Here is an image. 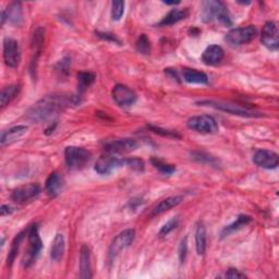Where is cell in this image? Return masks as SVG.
I'll use <instances>...</instances> for the list:
<instances>
[{
    "label": "cell",
    "instance_id": "1",
    "mask_svg": "<svg viewBox=\"0 0 279 279\" xmlns=\"http://www.w3.org/2000/svg\"><path fill=\"white\" fill-rule=\"evenodd\" d=\"M71 99L61 94H51L35 103L33 106L25 112L28 120L36 124L48 122L59 115L67 106H69Z\"/></svg>",
    "mask_w": 279,
    "mask_h": 279
},
{
    "label": "cell",
    "instance_id": "2",
    "mask_svg": "<svg viewBox=\"0 0 279 279\" xmlns=\"http://www.w3.org/2000/svg\"><path fill=\"white\" fill-rule=\"evenodd\" d=\"M202 17L206 23L218 22L226 28L232 25V16L228 8L225 6L224 3L216 2V0H209V2L203 3Z\"/></svg>",
    "mask_w": 279,
    "mask_h": 279
},
{
    "label": "cell",
    "instance_id": "3",
    "mask_svg": "<svg viewBox=\"0 0 279 279\" xmlns=\"http://www.w3.org/2000/svg\"><path fill=\"white\" fill-rule=\"evenodd\" d=\"M92 154L83 147L68 146L65 150V162L70 170H80L90 163Z\"/></svg>",
    "mask_w": 279,
    "mask_h": 279
},
{
    "label": "cell",
    "instance_id": "4",
    "mask_svg": "<svg viewBox=\"0 0 279 279\" xmlns=\"http://www.w3.org/2000/svg\"><path fill=\"white\" fill-rule=\"evenodd\" d=\"M28 241H29V248H28V251H26V254L23 260V264L25 267H30L34 262L36 261L43 248V242L39 237L37 225H33L29 228Z\"/></svg>",
    "mask_w": 279,
    "mask_h": 279
},
{
    "label": "cell",
    "instance_id": "5",
    "mask_svg": "<svg viewBox=\"0 0 279 279\" xmlns=\"http://www.w3.org/2000/svg\"><path fill=\"white\" fill-rule=\"evenodd\" d=\"M200 106H207L211 108H215L222 111H226L231 115L240 116V117H249V118H254V117H261L262 115L260 112L252 111L246 108H242L238 105H233L230 103H225V102H216V101H201L197 103Z\"/></svg>",
    "mask_w": 279,
    "mask_h": 279
},
{
    "label": "cell",
    "instance_id": "6",
    "mask_svg": "<svg viewBox=\"0 0 279 279\" xmlns=\"http://www.w3.org/2000/svg\"><path fill=\"white\" fill-rule=\"evenodd\" d=\"M135 238L134 229H127L117 234L112 240L109 250H108V262L112 263L113 260L117 257L119 253L132 244Z\"/></svg>",
    "mask_w": 279,
    "mask_h": 279
},
{
    "label": "cell",
    "instance_id": "7",
    "mask_svg": "<svg viewBox=\"0 0 279 279\" xmlns=\"http://www.w3.org/2000/svg\"><path fill=\"white\" fill-rule=\"evenodd\" d=\"M187 126L189 129L198 133L213 134L218 131V124L214 117L208 115L194 116L188 120Z\"/></svg>",
    "mask_w": 279,
    "mask_h": 279
},
{
    "label": "cell",
    "instance_id": "8",
    "mask_svg": "<svg viewBox=\"0 0 279 279\" xmlns=\"http://www.w3.org/2000/svg\"><path fill=\"white\" fill-rule=\"evenodd\" d=\"M256 35L255 26L249 25L244 28L232 29L226 35V41L231 46H241L250 43Z\"/></svg>",
    "mask_w": 279,
    "mask_h": 279
},
{
    "label": "cell",
    "instance_id": "9",
    "mask_svg": "<svg viewBox=\"0 0 279 279\" xmlns=\"http://www.w3.org/2000/svg\"><path fill=\"white\" fill-rule=\"evenodd\" d=\"M4 61L9 68H16L21 61L20 44L14 38L7 37L4 41Z\"/></svg>",
    "mask_w": 279,
    "mask_h": 279
},
{
    "label": "cell",
    "instance_id": "10",
    "mask_svg": "<svg viewBox=\"0 0 279 279\" xmlns=\"http://www.w3.org/2000/svg\"><path fill=\"white\" fill-rule=\"evenodd\" d=\"M137 142L133 138H118L104 144V150L108 154H125L136 150Z\"/></svg>",
    "mask_w": 279,
    "mask_h": 279
},
{
    "label": "cell",
    "instance_id": "11",
    "mask_svg": "<svg viewBox=\"0 0 279 279\" xmlns=\"http://www.w3.org/2000/svg\"><path fill=\"white\" fill-rule=\"evenodd\" d=\"M39 193L41 187L37 183H29V185H24L14 189L11 193V200L15 203L22 204L37 197Z\"/></svg>",
    "mask_w": 279,
    "mask_h": 279
},
{
    "label": "cell",
    "instance_id": "12",
    "mask_svg": "<svg viewBox=\"0 0 279 279\" xmlns=\"http://www.w3.org/2000/svg\"><path fill=\"white\" fill-rule=\"evenodd\" d=\"M112 99L120 107H129L136 102V94L124 84H117L111 92Z\"/></svg>",
    "mask_w": 279,
    "mask_h": 279
},
{
    "label": "cell",
    "instance_id": "13",
    "mask_svg": "<svg viewBox=\"0 0 279 279\" xmlns=\"http://www.w3.org/2000/svg\"><path fill=\"white\" fill-rule=\"evenodd\" d=\"M261 41L263 45L269 50H277L279 47V32L278 26L275 22L268 21L262 29Z\"/></svg>",
    "mask_w": 279,
    "mask_h": 279
},
{
    "label": "cell",
    "instance_id": "14",
    "mask_svg": "<svg viewBox=\"0 0 279 279\" xmlns=\"http://www.w3.org/2000/svg\"><path fill=\"white\" fill-rule=\"evenodd\" d=\"M125 166V160H120L115 155L108 154L106 156H102L101 158L95 164V171L99 174H110L118 168Z\"/></svg>",
    "mask_w": 279,
    "mask_h": 279
},
{
    "label": "cell",
    "instance_id": "15",
    "mask_svg": "<svg viewBox=\"0 0 279 279\" xmlns=\"http://www.w3.org/2000/svg\"><path fill=\"white\" fill-rule=\"evenodd\" d=\"M253 162H254L258 167L264 169H275L278 166V155L268 150H258L254 156H253Z\"/></svg>",
    "mask_w": 279,
    "mask_h": 279
},
{
    "label": "cell",
    "instance_id": "16",
    "mask_svg": "<svg viewBox=\"0 0 279 279\" xmlns=\"http://www.w3.org/2000/svg\"><path fill=\"white\" fill-rule=\"evenodd\" d=\"M9 21L14 25H20L23 22V10L20 3H12L8 6L7 10L2 12V24Z\"/></svg>",
    "mask_w": 279,
    "mask_h": 279
},
{
    "label": "cell",
    "instance_id": "17",
    "mask_svg": "<svg viewBox=\"0 0 279 279\" xmlns=\"http://www.w3.org/2000/svg\"><path fill=\"white\" fill-rule=\"evenodd\" d=\"M224 49L218 45L208 46L202 55V61L207 66H216L224 59Z\"/></svg>",
    "mask_w": 279,
    "mask_h": 279
},
{
    "label": "cell",
    "instance_id": "18",
    "mask_svg": "<svg viewBox=\"0 0 279 279\" xmlns=\"http://www.w3.org/2000/svg\"><path fill=\"white\" fill-rule=\"evenodd\" d=\"M29 128L26 126H16L13 128H10L7 131H4L2 133V137H0V143L3 146L10 145L17 140L21 138L26 132H28Z\"/></svg>",
    "mask_w": 279,
    "mask_h": 279
},
{
    "label": "cell",
    "instance_id": "19",
    "mask_svg": "<svg viewBox=\"0 0 279 279\" xmlns=\"http://www.w3.org/2000/svg\"><path fill=\"white\" fill-rule=\"evenodd\" d=\"M63 187H64L63 178L60 177V174L58 172L50 173L49 177L46 180V185H45L47 194L50 197H56L60 194L61 190H63Z\"/></svg>",
    "mask_w": 279,
    "mask_h": 279
},
{
    "label": "cell",
    "instance_id": "20",
    "mask_svg": "<svg viewBox=\"0 0 279 279\" xmlns=\"http://www.w3.org/2000/svg\"><path fill=\"white\" fill-rule=\"evenodd\" d=\"M183 201V197L180 196V195H176V196H169L167 198H165L163 201H161V202L157 204L152 211V216H157V215H161L165 212L169 211V209L173 208L178 206L181 202Z\"/></svg>",
    "mask_w": 279,
    "mask_h": 279
},
{
    "label": "cell",
    "instance_id": "21",
    "mask_svg": "<svg viewBox=\"0 0 279 279\" xmlns=\"http://www.w3.org/2000/svg\"><path fill=\"white\" fill-rule=\"evenodd\" d=\"M80 277L83 279H87L92 277L91 272V252L86 246L81 248L80 252Z\"/></svg>",
    "mask_w": 279,
    "mask_h": 279
},
{
    "label": "cell",
    "instance_id": "22",
    "mask_svg": "<svg viewBox=\"0 0 279 279\" xmlns=\"http://www.w3.org/2000/svg\"><path fill=\"white\" fill-rule=\"evenodd\" d=\"M188 15H189L188 9H172V10L158 23V25L168 26L176 24L181 20H185L186 17H188Z\"/></svg>",
    "mask_w": 279,
    "mask_h": 279
},
{
    "label": "cell",
    "instance_id": "23",
    "mask_svg": "<svg viewBox=\"0 0 279 279\" xmlns=\"http://www.w3.org/2000/svg\"><path fill=\"white\" fill-rule=\"evenodd\" d=\"M65 248H66V242H65L64 235L60 233L56 234V237L51 244V249H50L51 260L58 262L63 258L64 253H65Z\"/></svg>",
    "mask_w": 279,
    "mask_h": 279
},
{
    "label": "cell",
    "instance_id": "24",
    "mask_svg": "<svg viewBox=\"0 0 279 279\" xmlns=\"http://www.w3.org/2000/svg\"><path fill=\"white\" fill-rule=\"evenodd\" d=\"M44 43V31L43 29L38 28L36 31L34 32L33 35V41H32V48H33V59H32V71L35 70V64H36L37 58L41 54L42 46Z\"/></svg>",
    "mask_w": 279,
    "mask_h": 279
},
{
    "label": "cell",
    "instance_id": "25",
    "mask_svg": "<svg viewBox=\"0 0 279 279\" xmlns=\"http://www.w3.org/2000/svg\"><path fill=\"white\" fill-rule=\"evenodd\" d=\"M183 80L191 84H207L208 77L204 72L194 69H187L183 71Z\"/></svg>",
    "mask_w": 279,
    "mask_h": 279
},
{
    "label": "cell",
    "instance_id": "26",
    "mask_svg": "<svg viewBox=\"0 0 279 279\" xmlns=\"http://www.w3.org/2000/svg\"><path fill=\"white\" fill-rule=\"evenodd\" d=\"M251 217L248 215H240L235 222H233L232 224H230L229 226H226L225 228L222 231V238L227 237V235H229L231 233H233L234 231H237L239 229H241L242 227L247 226L248 224L251 223Z\"/></svg>",
    "mask_w": 279,
    "mask_h": 279
},
{
    "label": "cell",
    "instance_id": "27",
    "mask_svg": "<svg viewBox=\"0 0 279 279\" xmlns=\"http://www.w3.org/2000/svg\"><path fill=\"white\" fill-rule=\"evenodd\" d=\"M195 247L198 255H203L206 250V228L203 223L197 225L195 230Z\"/></svg>",
    "mask_w": 279,
    "mask_h": 279
},
{
    "label": "cell",
    "instance_id": "28",
    "mask_svg": "<svg viewBox=\"0 0 279 279\" xmlns=\"http://www.w3.org/2000/svg\"><path fill=\"white\" fill-rule=\"evenodd\" d=\"M20 86L19 85H9L3 89L2 94H0V105L2 108H5L9 103H11L12 99L15 98V96L19 94Z\"/></svg>",
    "mask_w": 279,
    "mask_h": 279
},
{
    "label": "cell",
    "instance_id": "29",
    "mask_svg": "<svg viewBox=\"0 0 279 279\" xmlns=\"http://www.w3.org/2000/svg\"><path fill=\"white\" fill-rule=\"evenodd\" d=\"M95 74L91 72H80L77 74V93L82 95L95 81Z\"/></svg>",
    "mask_w": 279,
    "mask_h": 279
},
{
    "label": "cell",
    "instance_id": "30",
    "mask_svg": "<svg viewBox=\"0 0 279 279\" xmlns=\"http://www.w3.org/2000/svg\"><path fill=\"white\" fill-rule=\"evenodd\" d=\"M28 233V231H22L20 232L19 234H16V237L14 238V240L12 241V244H11V250H10V253H9V256H8V264H12L13 261L15 260L16 255H17V252H19V249H20V244L22 242V240L24 239V235Z\"/></svg>",
    "mask_w": 279,
    "mask_h": 279
},
{
    "label": "cell",
    "instance_id": "31",
    "mask_svg": "<svg viewBox=\"0 0 279 279\" xmlns=\"http://www.w3.org/2000/svg\"><path fill=\"white\" fill-rule=\"evenodd\" d=\"M135 48L138 52L144 55H148L151 52V42L147 38L145 34H142L136 41L135 44Z\"/></svg>",
    "mask_w": 279,
    "mask_h": 279
},
{
    "label": "cell",
    "instance_id": "32",
    "mask_svg": "<svg viewBox=\"0 0 279 279\" xmlns=\"http://www.w3.org/2000/svg\"><path fill=\"white\" fill-rule=\"evenodd\" d=\"M125 13V3L117 0L111 4V19L113 21H119Z\"/></svg>",
    "mask_w": 279,
    "mask_h": 279
},
{
    "label": "cell",
    "instance_id": "33",
    "mask_svg": "<svg viewBox=\"0 0 279 279\" xmlns=\"http://www.w3.org/2000/svg\"><path fill=\"white\" fill-rule=\"evenodd\" d=\"M152 164L154 165V167L158 170L160 172H162L163 174H171L173 173L174 171H176V167H174L173 165H169V164H166L160 160H156V158H153L152 160Z\"/></svg>",
    "mask_w": 279,
    "mask_h": 279
},
{
    "label": "cell",
    "instance_id": "34",
    "mask_svg": "<svg viewBox=\"0 0 279 279\" xmlns=\"http://www.w3.org/2000/svg\"><path fill=\"white\" fill-rule=\"evenodd\" d=\"M178 224H179V221H178V218H171L170 221H168L167 223H166L163 227H162V229L158 233L160 235V238H165V237H167V235L172 231L174 230L178 227Z\"/></svg>",
    "mask_w": 279,
    "mask_h": 279
},
{
    "label": "cell",
    "instance_id": "35",
    "mask_svg": "<svg viewBox=\"0 0 279 279\" xmlns=\"http://www.w3.org/2000/svg\"><path fill=\"white\" fill-rule=\"evenodd\" d=\"M125 166H128L129 168L135 171H143L144 170V163L140 158H127L125 160Z\"/></svg>",
    "mask_w": 279,
    "mask_h": 279
},
{
    "label": "cell",
    "instance_id": "36",
    "mask_svg": "<svg viewBox=\"0 0 279 279\" xmlns=\"http://www.w3.org/2000/svg\"><path fill=\"white\" fill-rule=\"evenodd\" d=\"M150 129L153 131V132H155L157 134H160V135H163V136L180 138L179 134H177L176 132H173V131H170V130H165V129H161L158 127H153V126H150Z\"/></svg>",
    "mask_w": 279,
    "mask_h": 279
},
{
    "label": "cell",
    "instance_id": "37",
    "mask_svg": "<svg viewBox=\"0 0 279 279\" xmlns=\"http://www.w3.org/2000/svg\"><path fill=\"white\" fill-rule=\"evenodd\" d=\"M193 158L201 162V163H207V164H211V165H216V160L214 158V157H211L209 155H206L204 153H194L193 154Z\"/></svg>",
    "mask_w": 279,
    "mask_h": 279
},
{
    "label": "cell",
    "instance_id": "38",
    "mask_svg": "<svg viewBox=\"0 0 279 279\" xmlns=\"http://www.w3.org/2000/svg\"><path fill=\"white\" fill-rule=\"evenodd\" d=\"M187 252H188V243H187V238L182 239L179 246V260L180 263H183L187 256Z\"/></svg>",
    "mask_w": 279,
    "mask_h": 279
},
{
    "label": "cell",
    "instance_id": "39",
    "mask_svg": "<svg viewBox=\"0 0 279 279\" xmlns=\"http://www.w3.org/2000/svg\"><path fill=\"white\" fill-rule=\"evenodd\" d=\"M226 277H227V278H232V279H234V278H246L247 276L244 275L243 273H241L240 270H238V269L230 268V269L228 270V272L226 273Z\"/></svg>",
    "mask_w": 279,
    "mask_h": 279
},
{
    "label": "cell",
    "instance_id": "40",
    "mask_svg": "<svg viewBox=\"0 0 279 279\" xmlns=\"http://www.w3.org/2000/svg\"><path fill=\"white\" fill-rule=\"evenodd\" d=\"M97 35H98V36H99L101 38H103V39L119 43V41L116 38L115 35H112V34H110V33H99V32H97Z\"/></svg>",
    "mask_w": 279,
    "mask_h": 279
},
{
    "label": "cell",
    "instance_id": "41",
    "mask_svg": "<svg viewBox=\"0 0 279 279\" xmlns=\"http://www.w3.org/2000/svg\"><path fill=\"white\" fill-rule=\"evenodd\" d=\"M12 212H13L12 208L8 205H3L2 208H0V213H2V216H7L9 214H11Z\"/></svg>",
    "mask_w": 279,
    "mask_h": 279
},
{
    "label": "cell",
    "instance_id": "42",
    "mask_svg": "<svg viewBox=\"0 0 279 279\" xmlns=\"http://www.w3.org/2000/svg\"><path fill=\"white\" fill-rule=\"evenodd\" d=\"M164 4H165V5H169V6H176V5H179L180 3H179V2H177V3H173V2H172V3H168V2H164Z\"/></svg>",
    "mask_w": 279,
    "mask_h": 279
}]
</instances>
